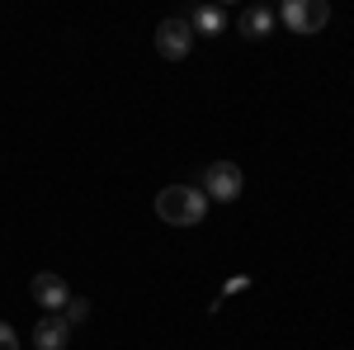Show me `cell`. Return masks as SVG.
<instances>
[{"mask_svg":"<svg viewBox=\"0 0 354 350\" xmlns=\"http://www.w3.org/2000/svg\"><path fill=\"white\" fill-rule=\"evenodd\" d=\"M66 341H71L66 317H43V322L33 326V346L38 350H66Z\"/></svg>","mask_w":354,"mask_h":350,"instance_id":"obj_5","label":"cell"},{"mask_svg":"<svg viewBox=\"0 0 354 350\" xmlns=\"http://www.w3.org/2000/svg\"><path fill=\"white\" fill-rule=\"evenodd\" d=\"M326 24H330V5L326 0H307V33H317Z\"/></svg>","mask_w":354,"mask_h":350,"instance_id":"obj_9","label":"cell"},{"mask_svg":"<svg viewBox=\"0 0 354 350\" xmlns=\"http://www.w3.org/2000/svg\"><path fill=\"white\" fill-rule=\"evenodd\" d=\"M245 284H250V279H245V274H236V279H227V289H222V298H227V294H241Z\"/></svg>","mask_w":354,"mask_h":350,"instance_id":"obj_12","label":"cell"},{"mask_svg":"<svg viewBox=\"0 0 354 350\" xmlns=\"http://www.w3.org/2000/svg\"><path fill=\"white\" fill-rule=\"evenodd\" d=\"M28 294H33L38 308H48V313H62V308L71 303V289H66V279H62V274H33Z\"/></svg>","mask_w":354,"mask_h":350,"instance_id":"obj_4","label":"cell"},{"mask_svg":"<svg viewBox=\"0 0 354 350\" xmlns=\"http://www.w3.org/2000/svg\"><path fill=\"white\" fill-rule=\"evenodd\" d=\"M0 350H19V336H15L10 322H0Z\"/></svg>","mask_w":354,"mask_h":350,"instance_id":"obj_11","label":"cell"},{"mask_svg":"<svg viewBox=\"0 0 354 350\" xmlns=\"http://www.w3.org/2000/svg\"><path fill=\"white\" fill-rule=\"evenodd\" d=\"M241 166L236 161H213L203 170V194L208 199H218V204H232V199H241Z\"/></svg>","mask_w":354,"mask_h":350,"instance_id":"obj_3","label":"cell"},{"mask_svg":"<svg viewBox=\"0 0 354 350\" xmlns=\"http://www.w3.org/2000/svg\"><path fill=\"white\" fill-rule=\"evenodd\" d=\"M62 317H66V326L85 322V317H90V303H85V298H71V303H66V308H62Z\"/></svg>","mask_w":354,"mask_h":350,"instance_id":"obj_10","label":"cell"},{"mask_svg":"<svg viewBox=\"0 0 354 350\" xmlns=\"http://www.w3.org/2000/svg\"><path fill=\"white\" fill-rule=\"evenodd\" d=\"M189 48H194V24L185 19V15H175V19H161V24H156V53H161L165 62L189 57Z\"/></svg>","mask_w":354,"mask_h":350,"instance_id":"obj_2","label":"cell"},{"mask_svg":"<svg viewBox=\"0 0 354 350\" xmlns=\"http://www.w3.org/2000/svg\"><path fill=\"white\" fill-rule=\"evenodd\" d=\"M279 19L293 28V33H307V0H288V5L279 10Z\"/></svg>","mask_w":354,"mask_h":350,"instance_id":"obj_8","label":"cell"},{"mask_svg":"<svg viewBox=\"0 0 354 350\" xmlns=\"http://www.w3.org/2000/svg\"><path fill=\"white\" fill-rule=\"evenodd\" d=\"M189 24H194V33H208V38H218L222 28H227V15H222L218 5H198L189 15Z\"/></svg>","mask_w":354,"mask_h":350,"instance_id":"obj_7","label":"cell"},{"mask_svg":"<svg viewBox=\"0 0 354 350\" xmlns=\"http://www.w3.org/2000/svg\"><path fill=\"white\" fill-rule=\"evenodd\" d=\"M241 38H270L274 28V10H265V5H250V10H241Z\"/></svg>","mask_w":354,"mask_h":350,"instance_id":"obj_6","label":"cell"},{"mask_svg":"<svg viewBox=\"0 0 354 350\" xmlns=\"http://www.w3.org/2000/svg\"><path fill=\"white\" fill-rule=\"evenodd\" d=\"M208 213V194L203 189H189V185H165L156 194V218L170 222V227H194V222H203Z\"/></svg>","mask_w":354,"mask_h":350,"instance_id":"obj_1","label":"cell"}]
</instances>
